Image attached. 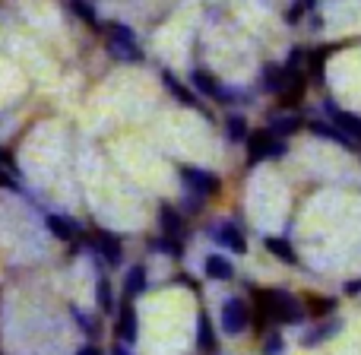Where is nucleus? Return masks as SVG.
Masks as SVG:
<instances>
[{"instance_id":"nucleus-6","label":"nucleus","mask_w":361,"mask_h":355,"mask_svg":"<svg viewBox=\"0 0 361 355\" xmlns=\"http://www.w3.org/2000/svg\"><path fill=\"white\" fill-rule=\"evenodd\" d=\"M190 86L197 89L200 95H206V99H216V102H222V105H231V102H238L235 89L222 86V83H219L212 73H206V70H193V73H190Z\"/></svg>"},{"instance_id":"nucleus-28","label":"nucleus","mask_w":361,"mask_h":355,"mask_svg":"<svg viewBox=\"0 0 361 355\" xmlns=\"http://www.w3.org/2000/svg\"><path fill=\"white\" fill-rule=\"evenodd\" d=\"M70 6H73V13L82 19V23H89L92 29H99V16H95V6H89L86 0H70Z\"/></svg>"},{"instance_id":"nucleus-20","label":"nucleus","mask_w":361,"mask_h":355,"mask_svg":"<svg viewBox=\"0 0 361 355\" xmlns=\"http://www.w3.org/2000/svg\"><path fill=\"white\" fill-rule=\"evenodd\" d=\"M70 318H73V324L82 330V337L89 339V343H95V339L102 337V324H99V318H92V314H86L82 308H76V305H70Z\"/></svg>"},{"instance_id":"nucleus-9","label":"nucleus","mask_w":361,"mask_h":355,"mask_svg":"<svg viewBox=\"0 0 361 355\" xmlns=\"http://www.w3.org/2000/svg\"><path fill=\"white\" fill-rule=\"evenodd\" d=\"M209 238L219 244V248H225L228 254H247V238H244V231L238 229L235 222H216L209 229Z\"/></svg>"},{"instance_id":"nucleus-22","label":"nucleus","mask_w":361,"mask_h":355,"mask_svg":"<svg viewBox=\"0 0 361 355\" xmlns=\"http://www.w3.org/2000/svg\"><path fill=\"white\" fill-rule=\"evenodd\" d=\"M307 314H314V318H333V311H339V299H333V295H314L311 301H307V308H305Z\"/></svg>"},{"instance_id":"nucleus-25","label":"nucleus","mask_w":361,"mask_h":355,"mask_svg":"<svg viewBox=\"0 0 361 355\" xmlns=\"http://www.w3.org/2000/svg\"><path fill=\"white\" fill-rule=\"evenodd\" d=\"M298 127H301L298 114H282V118H273V124H269V133H273V137H279V140H286V137H292Z\"/></svg>"},{"instance_id":"nucleus-8","label":"nucleus","mask_w":361,"mask_h":355,"mask_svg":"<svg viewBox=\"0 0 361 355\" xmlns=\"http://www.w3.org/2000/svg\"><path fill=\"white\" fill-rule=\"evenodd\" d=\"M114 333L124 346H133L140 339V314L133 308V301H121L118 314H114Z\"/></svg>"},{"instance_id":"nucleus-10","label":"nucleus","mask_w":361,"mask_h":355,"mask_svg":"<svg viewBox=\"0 0 361 355\" xmlns=\"http://www.w3.org/2000/svg\"><path fill=\"white\" fill-rule=\"evenodd\" d=\"M197 355H222L219 330H216V324H212L209 311L197 314Z\"/></svg>"},{"instance_id":"nucleus-33","label":"nucleus","mask_w":361,"mask_h":355,"mask_svg":"<svg viewBox=\"0 0 361 355\" xmlns=\"http://www.w3.org/2000/svg\"><path fill=\"white\" fill-rule=\"evenodd\" d=\"M301 4H305V6H307V10H311V6H314V4H317V0H301Z\"/></svg>"},{"instance_id":"nucleus-2","label":"nucleus","mask_w":361,"mask_h":355,"mask_svg":"<svg viewBox=\"0 0 361 355\" xmlns=\"http://www.w3.org/2000/svg\"><path fill=\"white\" fill-rule=\"evenodd\" d=\"M247 330H250V305L241 295L225 299L222 308H219V333L235 339V337H244Z\"/></svg>"},{"instance_id":"nucleus-26","label":"nucleus","mask_w":361,"mask_h":355,"mask_svg":"<svg viewBox=\"0 0 361 355\" xmlns=\"http://www.w3.org/2000/svg\"><path fill=\"white\" fill-rule=\"evenodd\" d=\"M162 83L171 89V95H175L178 102H184V105H197V95H193V92H187V89H184V86H180V83L175 80V73H162Z\"/></svg>"},{"instance_id":"nucleus-18","label":"nucleus","mask_w":361,"mask_h":355,"mask_svg":"<svg viewBox=\"0 0 361 355\" xmlns=\"http://www.w3.org/2000/svg\"><path fill=\"white\" fill-rule=\"evenodd\" d=\"M263 248L269 251V254L276 257V260L288 263V267H298V251L292 248V241L288 238H276V235H263Z\"/></svg>"},{"instance_id":"nucleus-24","label":"nucleus","mask_w":361,"mask_h":355,"mask_svg":"<svg viewBox=\"0 0 361 355\" xmlns=\"http://www.w3.org/2000/svg\"><path fill=\"white\" fill-rule=\"evenodd\" d=\"M149 251L152 254H169V257H184V241H175L169 235H159V238H149Z\"/></svg>"},{"instance_id":"nucleus-5","label":"nucleus","mask_w":361,"mask_h":355,"mask_svg":"<svg viewBox=\"0 0 361 355\" xmlns=\"http://www.w3.org/2000/svg\"><path fill=\"white\" fill-rule=\"evenodd\" d=\"M178 175H180V181H184L187 193H193V197H200V200L216 197L219 187H222L219 175H212V172H206V169H197V165H180Z\"/></svg>"},{"instance_id":"nucleus-31","label":"nucleus","mask_w":361,"mask_h":355,"mask_svg":"<svg viewBox=\"0 0 361 355\" xmlns=\"http://www.w3.org/2000/svg\"><path fill=\"white\" fill-rule=\"evenodd\" d=\"M76 355H105V352H102L95 343H86V346H80V349H76Z\"/></svg>"},{"instance_id":"nucleus-21","label":"nucleus","mask_w":361,"mask_h":355,"mask_svg":"<svg viewBox=\"0 0 361 355\" xmlns=\"http://www.w3.org/2000/svg\"><path fill=\"white\" fill-rule=\"evenodd\" d=\"M260 86L267 89V92L279 95L282 86H286V67H279V64H267V67L260 70Z\"/></svg>"},{"instance_id":"nucleus-14","label":"nucleus","mask_w":361,"mask_h":355,"mask_svg":"<svg viewBox=\"0 0 361 355\" xmlns=\"http://www.w3.org/2000/svg\"><path fill=\"white\" fill-rule=\"evenodd\" d=\"M44 229L57 238V241H76L82 235V225L70 216H61V212H48L44 216Z\"/></svg>"},{"instance_id":"nucleus-16","label":"nucleus","mask_w":361,"mask_h":355,"mask_svg":"<svg viewBox=\"0 0 361 355\" xmlns=\"http://www.w3.org/2000/svg\"><path fill=\"white\" fill-rule=\"evenodd\" d=\"M326 114H330V121L339 127V131L345 133V137H352V140H361V118L358 114H352V112H345V108H339V105H333V102H326Z\"/></svg>"},{"instance_id":"nucleus-11","label":"nucleus","mask_w":361,"mask_h":355,"mask_svg":"<svg viewBox=\"0 0 361 355\" xmlns=\"http://www.w3.org/2000/svg\"><path fill=\"white\" fill-rule=\"evenodd\" d=\"M343 320L339 318H324L320 324H314L311 330H305V337H301V346L305 349H317V346H324V343H330L333 337H339L343 333Z\"/></svg>"},{"instance_id":"nucleus-27","label":"nucleus","mask_w":361,"mask_h":355,"mask_svg":"<svg viewBox=\"0 0 361 355\" xmlns=\"http://www.w3.org/2000/svg\"><path fill=\"white\" fill-rule=\"evenodd\" d=\"M263 355H282L286 352V337H282L279 330H269V333H263Z\"/></svg>"},{"instance_id":"nucleus-32","label":"nucleus","mask_w":361,"mask_h":355,"mask_svg":"<svg viewBox=\"0 0 361 355\" xmlns=\"http://www.w3.org/2000/svg\"><path fill=\"white\" fill-rule=\"evenodd\" d=\"M111 355H133V352H130V346H124V343H114Z\"/></svg>"},{"instance_id":"nucleus-12","label":"nucleus","mask_w":361,"mask_h":355,"mask_svg":"<svg viewBox=\"0 0 361 355\" xmlns=\"http://www.w3.org/2000/svg\"><path fill=\"white\" fill-rule=\"evenodd\" d=\"M149 292V270L146 263H133L124 276V286H121V299L124 301H137L140 295Z\"/></svg>"},{"instance_id":"nucleus-4","label":"nucleus","mask_w":361,"mask_h":355,"mask_svg":"<svg viewBox=\"0 0 361 355\" xmlns=\"http://www.w3.org/2000/svg\"><path fill=\"white\" fill-rule=\"evenodd\" d=\"M244 146H247V165H257V162H267V159H282V156H286V140L273 137L269 131L247 133Z\"/></svg>"},{"instance_id":"nucleus-19","label":"nucleus","mask_w":361,"mask_h":355,"mask_svg":"<svg viewBox=\"0 0 361 355\" xmlns=\"http://www.w3.org/2000/svg\"><path fill=\"white\" fill-rule=\"evenodd\" d=\"M307 131H311L314 137H324V140H330V143L343 146V150H355V140L345 137L336 124H326V121H311V124H307Z\"/></svg>"},{"instance_id":"nucleus-13","label":"nucleus","mask_w":361,"mask_h":355,"mask_svg":"<svg viewBox=\"0 0 361 355\" xmlns=\"http://www.w3.org/2000/svg\"><path fill=\"white\" fill-rule=\"evenodd\" d=\"M159 225H162V235L175 238V241H184L187 238V222H184V212L171 203L159 206Z\"/></svg>"},{"instance_id":"nucleus-7","label":"nucleus","mask_w":361,"mask_h":355,"mask_svg":"<svg viewBox=\"0 0 361 355\" xmlns=\"http://www.w3.org/2000/svg\"><path fill=\"white\" fill-rule=\"evenodd\" d=\"M89 244H92V251L108 263V267H121V263H124V241H121V235H114V231L99 229Z\"/></svg>"},{"instance_id":"nucleus-17","label":"nucleus","mask_w":361,"mask_h":355,"mask_svg":"<svg viewBox=\"0 0 361 355\" xmlns=\"http://www.w3.org/2000/svg\"><path fill=\"white\" fill-rule=\"evenodd\" d=\"M95 305H99V314H105V318H114V314H118V295H114V286L105 273H102L99 282H95Z\"/></svg>"},{"instance_id":"nucleus-1","label":"nucleus","mask_w":361,"mask_h":355,"mask_svg":"<svg viewBox=\"0 0 361 355\" xmlns=\"http://www.w3.org/2000/svg\"><path fill=\"white\" fill-rule=\"evenodd\" d=\"M260 299L267 301L269 308V324H279V327H301L307 318L305 305L295 299L288 289H263Z\"/></svg>"},{"instance_id":"nucleus-23","label":"nucleus","mask_w":361,"mask_h":355,"mask_svg":"<svg viewBox=\"0 0 361 355\" xmlns=\"http://www.w3.org/2000/svg\"><path fill=\"white\" fill-rule=\"evenodd\" d=\"M247 118L244 114H228L225 118V137H228V143H244L247 140Z\"/></svg>"},{"instance_id":"nucleus-30","label":"nucleus","mask_w":361,"mask_h":355,"mask_svg":"<svg viewBox=\"0 0 361 355\" xmlns=\"http://www.w3.org/2000/svg\"><path fill=\"white\" fill-rule=\"evenodd\" d=\"M345 295H349V299H358L361 295V279H352V282H345V289H343Z\"/></svg>"},{"instance_id":"nucleus-3","label":"nucleus","mask_w":361,"mask_h":355,"mask_svg":"<svg viewBox=\"0 0 361 355\" xmlns=\"http://www.w3.org/2000/svg\"><path fill=\"white\" fill-rule=\"evenodd\" d=\"M108 54L118 57V61H124V64H140L143 61V48H140L133 29H127L124 23L108 25Z\"/></svg>"},{"instance_id":"nucleus-15","label":"nucleus","mask_w":361,"mask_h":355,"mask_svg":"<svg viewBox=\"0 0 361 355\" xmlns=\"http://www.w3.org/2000/svg\"><path fill=\"white\" fill-rule=\"evenodd\" d=\"M203 273L212 282H231L235 279V263L225 254H206L203 257Z\"/></svg>"},{"instance_id":"nucleus-29","label":"nucleus","mask_w":361,"mask_h":355,"mask_svg":"<svg viewBox=\"0 0 361 355\" xmlns=\"http://www.w3.org/2000/svg\"><path fill=\"white\" fill-rule=\"evenodd\" d=\"M206 200H200V197H193V193H187L184 197V203H180V212H200V206H203Z\"/></svg>"}]
</instances>
